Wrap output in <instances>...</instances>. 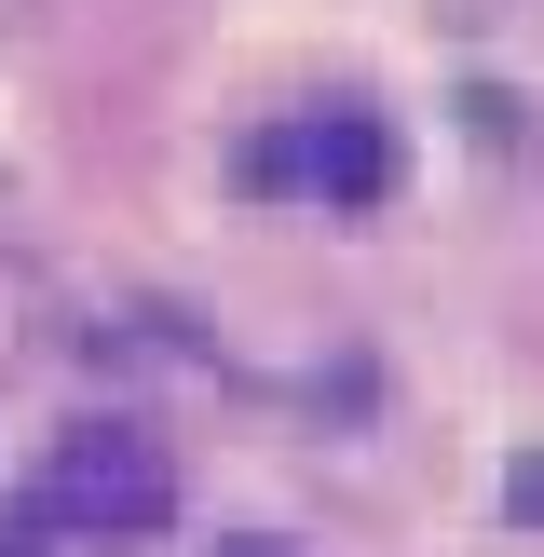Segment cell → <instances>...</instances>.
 I'll use <instances>...</instances> for the list:
<instances>
[{"mask_svg": "<svg viewBox=\"0 0 544 557\" xmlns=\"http://www.w3.org/2000/svg\"><path fill=\"white\" fill-rule=\"evenodd\" d=\"M381 177H395V136H381L368 109H313V123L259 136V190H313V205H381Z\"/></svg>", "mask_w": 544, "mask_h": 557, "instance_id": "7a4b0ae2", "label": "cell"}, {"mask_svg": "<svg viewBox=\"0 0 544 557\" xmlns=\"http://www.w3.org/2000/svg\"><path fill=\"white\" fill-rule=\"evenodd\" d=\"M41 517L136 544V531H163V517H177V462H163L136 422H82L69 449H54V476H41Z\"/></svg>", "mask_w": 544, "mask_h": 557, "instance_id": "6da1fadb", "label": "cell"}]
</instances>
